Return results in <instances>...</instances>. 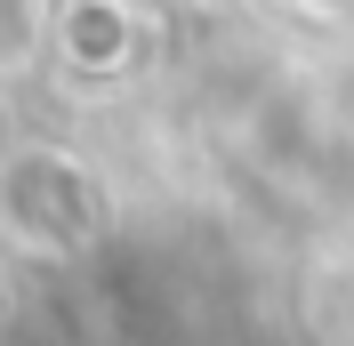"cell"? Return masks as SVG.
Segmentation results:
<instances>
[{"label": "cell", "mask_w": 354, "mask_h": 346, "mask_svg": "<svg viewBox=\"0 0 354 346\" xmlns=\"http://www.w3.org/2000/svg\"><path fill=\"white\" fill-rule=\"evenodd\" d=\"M113 226V185L88 153L57 145V137H24L0 153V242L17 258H81L88 242H105Z\"/></svg>", "instance_id": "cell-1"}, {"label": "cell", "mask_w": 354, "mask_h": 346, "mask_svg": "<svg viewBox=\"0 0 354 346\" xmlns=\"http://www.w3.org/2000/svg\"><path fill=\"white\" fill-rule=\"evenodd\" d=\"M145 57H153V24L137 0H57V65L73 89L105 97V89L137 81Z\"/></svg>", "instance_id": "cell-2"}, {"label": "cell", "mask_w": 354, "mask_h": 346, "mask_svg": "<svg viewBox=\"0 0 354 346\" xmlns=\"http://www.w3.org/2000/svg\"><path fill=\"white\" fill-rule=\"evenodd\" d=\"M57 57V0H0V89L32 81Z\"/></svg>", "instance_id": "cell-3"}, {"label": "cell", "mask_w": 354, "mask_h": 346, "mask_svg": "<svg viewBox=\"0 0 354 346\" xmlns=\"http://www.w3.org/2000/svg\"><path fill=\"white\" fill-rule=\"evenodd\" d=\"M282 17H306V24H338V17H354V0H274Z\"/></svg>", "instance_id": "cell-4"}, {"label": "cell", "mask_w": 354, "mask_h": 346, "mask_svg": "<svg viewBox=\"0 0 354 346\" xmlns=\"http://www.w3.org/2000/svg\"><path fill=\"white\" fill-rule=\"evenodd\" d=\"M17 314V282H8V258H0V322Z\"/></svg>", "instance_id": "cell-5"}]
</instances>
